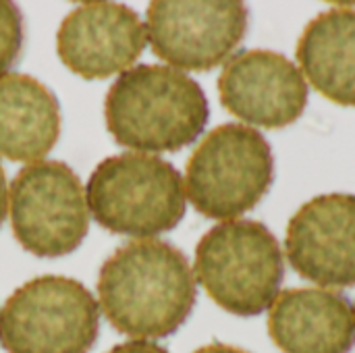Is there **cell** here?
<instances>
[{
    "label": "cell",
    "instance_id": "6da1fadb",
    "mask_svg": "<svg viewBox=\"0 0 355 353\" xmlns=\"http://www.w3.org/2000/svg\"><path fill=\"white\" fill-rule=\"evenodd\" d=\"M100 310L123 335L164 339L189 318L198 287L185 254L160 239L129 241L100 268Z\"/></svg>",
    "mask_w": 355,
    "mask_h": 353
},
{
    "label": "cell",
    "instance_id": "7a4b0ae2",
    "mask_svg": "<svg viewBox=\"0 0 355 353\" xmlns=\"http://www.w3.org/2000/svg\"><path fill=\"white\" fill-rule=\"evenodd\" d=\"M114 141L139 152H179L193 144L210 119L196 79L166 64H137L116 77L104 102Z\"/></svg>",
    "mask_w": 355,
    "mask_h": 353
},
{
    "label": "cell",
    "instance_id": "3957f363",
    "mask_svg": "<svg viewBox=\"0 0 355 353\" xmlns=\"http://www.w3.org/2000/svg\"><path fill=\"white\" fill-rule=\"evenodd\" d=\"M87 208L110 233L154 237L185 216L181 173L160 156L125 152L104 158L87 179Z\"/></svg>",
    "mask_w": 355,
    "mask_h": 353
},
{
    "label": "cell",
    "instance_id": "277c9868",
    "mask_svg": "<svg viewBox=\"0 0 355 353\" xmlns=\"http://www.w3.org/2000/svg\"><path fill=\"white\" fill-rule=\"evenodd\" d=\"M196 281L235 316H258L272 306L285 279L277 237L258 221H225L196 248Z\"/></svg>",
    "mask_w": 355,
    "mask_h": 353
},
{
    "label": "cell",
    "instance_id": "5b68a950",
    "mask_svg": "<svg viewBox=\"0 0 355 353\" xmlns=\"http://www.w3.org/2000/svg\"><path fill=\"white\" fill-rule=\"evenodd\" d=\"M275 181V156L252 127L227 123L212 129L185 166V196L206 218L229 221L254 210Z\"/></svg>",
    "mask_w": 355,
    "mask_h": 353
},
{
    "label": "cell",
    "instance_id": "8992f818",
    "mask_svg": "<svg viewBox=\"0 0 355 353\" xmlns=\"http://www.w3.org/2000/svg\"><path fill=\"white\" fill-rule=\"evenodd\" d=\"M98 331L96 298L69 277L27 281L0 308V345L6 353H89Z\"/></svg>",
    "mask_w": 355,
    "mask_h": 353
},
{
    "label": "cell",
    "instance_id": "52a82bcc",
    "mask_svg": "<svg viewBox=\"0 0 355 353\" xmlns=\"http://www.w3.org/2000/svg\"><path fill=\"white\" fill-rule=\"evenodd\" d=\"M10 225L21 248L37 258L75 252L89 231V208L77 173L58 160L23 166L10 183Z\"/></svg>",
    "mask_w": 355,
    "mask_h": 353
},
{
    "label": "cell",
    "instance_id": "ba28073f",
    "mask_svg": "<svg viewBox=\"0 0 355 353\" xmlns=\"http://www.w3.org/2000/svg\"><path fill=\"white\" fill-rule=\"evenodd\" d=\"M146 31L158 58L183 71H210L243 42L248 6L239 0H154Z\"/></svg>",
    "mask_w": 355,
    "mask_h": 353
},
{
    "label": "cell",
    "instance_id": "9c48e42d",
    "mask_svg": "<svg viewBox=\"0 0 355 353\" xmlns=\"http://www.w3.org/2000/svg\"><path fill=\"white\" fill-rule=\"evenodd\" d=\"M220 104L237 119L266 129L295 123L308 106L304 73L281 52L241 50L218 77Z\"/></svg>",
    "mask_w": 355,
    "mask_h": 353
},
{
    "label": "cell",
    "instance_id": "30bf717a",
    "mask_svg": "<svg viewBox=\"0 0 355 353\" xmlns=\"http://www.w3.org/2000/svg\"><path fill=\"white\" fill-rule=\"evenodd\" d=\"M146 25L135 10L119 2H83L73 8L56 33V52L64 67L83 79H106L129 67L146 48Z\"/></svg>",
    "mask_w": 355,
    "mask_h": 353
},
{
    "label": "cell",
    "instance_id": "8fae6325",
    "mask_svg": "<svg viewBox=\"0 0 355 353\" xmlns=\"http://www.w3.org/2000/svg\"><path fill=\"white\" fill-rule=\"evenodd\" d=\"M291 268L324 287L355 285V196L324 193L306 202L285 237Z\"/></svg>",
    "mask_w": 355,
    "mask_h": 353
},
{
    "label": "cell",
    "instance_id": "7c38bea8",
    "mask_svg": "<svg viewBox=\"0 0 355 353\" xmlns=\"http://www.w3.org/2000/svg\"><path fill=\"white\" fill-rule=\"evenodd\" d=\"M268 335L283 353H349L355 310L337 291L285 289L268 308Z\"/></svg>",
    "mask_w": 355,
    "mask_h": 353
},
{
    "label": "cell",
    "instance_id": "4fadbf2b",
    "mask_svg": "<svg viewBox=\"0 0 355 353\" xmlns=\"http://www.w3.org/2000/svg\"><path fill=\"white\" fill-rule=\"evenodd\" d=\"M60 135V104L50 87L25 73L0 77V154L40 162Z\"/></svg>",
    "mask_w": 355,
    "mask_h": 353
},
{
    "label": "cell",
    "instance_id": "5bb4252c",
    "mask_svg": "<svg viewBox=\"0 0 355 353\" xmlns=\"http://www.w3.org/2000/svg\"><path fill=\"white\" fill-rule=\"evenodd\" d=\"M295 54L316 92L339 106L355 108V8H331L314 17Z\"/></svg>",
    "mask_w": 355,
    "mask_h": 353
},
{
    "label": "cell",
    "instance_id": "9a60e30c",
    "mask_svg": "<svg viewBox=\"0 0 355 353\" xmlns=\"http://www.w3.org/2000/svg\"><path fill=\"white\" fill-rule=\"evenodd\" d=\"M23 37V15L19 6L8 0H0V77L19 58Z\"/></svg>",
    "mask_w": 355,
    "mask_h": 353
},
{
    "label": "cell",
    "instance_id": "2e32d148",
    "mask_svg": "<svg viewBox=\"0 0 355 353\" xmlns=\"http://www.w3.org/2000/svg\"><path fill=\"white\" fill-rule=\"evenodd\" d=\"M106 353H168L164 347L156 345V343H150V341H141V339H135V341H127V343H119L114 345L110 352Z\"/></svg>",
    "mask_w": 355,
    "mask_h": 353
},
{
    "label": "cell",
    "instance_id": "e0dca14e",
    "mask_svg": "<svg viewBox=\"0 0 355 353\" xmlns=\"http://www.w3.org/2000/svg\"><path fill=\"white\" fill-rule=\"evenodd\" d=\"M8 212V189H6V177H4V169L0 164V227L6 218Z\"/></svg>",
    "mask_w": 355,
    "mask_h": 353
},
{
    "label": "cell",
    "instance_id": "ac0fdd59",
    "mask_svg": "<svg viewBox=\"0 0 355 353\" xmlns=\"http://www.w3.org/2000/svg\"><path fill=\"white\" fill-rule=\"evenodd\" d=\"M193 353H250V352L239 350V347H233V345H225V343H210V345H204V347L196 350Z\"/></svg>",
    "mask_w": 355,
    "mask_h": 353
},
{
    "label": "cell",
    "instance_id": "d6986e66",
    "mask_svg": "<svg viewBox=\"0 0 355 353\" xmlns=\"http://www.w3.org/2000/svg\"><path fill=\"white\" fill-rule=\"evenodd\" d=\"M354 310H355V308H354Z\"/></svg>",
    "mask_w": 355,
    "mask_h": 353
}]
</instances>
